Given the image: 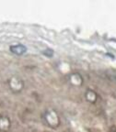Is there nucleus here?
<instances>
[{"mask_svg":"<svg viewBox=\"0 0 116 132\" xmlns=\"http://www.w3.org/2000/svg\"><path fill=\"white\" fill-rule=\"evenodd\" d=\"M44 118H45L48 125L52 128H56L60 124V118L56 114V112L53 109L46 110L45 114H44Z\"/></svg>","mask_w":116,"mask_h":132,"instance_id":"obj_1","label":"nucleus"},{"mask_svg":"<svg viewBox=\"0 0 116 132\" xmlns=\"http://www.w3.org/2000/svg\"><path fill=\"white\" fill-rule=\"evenodd\" d=\"M8 85H9V88L12 90V92L19 93V92H20L23 89L24 82H23V81L20 78L12 77V78H10L9 81H8Z\"/></svg>","mask_w":116,"mask_h":132,"instance_id":"obj_2","label":"nucleus"},{"mask_svg":"<svg viewBox=\"0 0 116 132\" xmlns=\"http://www.w3.org/2000/svg\"><path fill=\"white\" fill-rule=\"evenodd\" d=\"M11 121L8 116H0V131L8 132L10 129Z\"/></svg>","mask_w":116,"mask_h":132,"instance_id":"obj_3","label":"nucleus"},{"mask_svg":"<svg viewBox=\"0 0 116 132\" xmlns=\"http://www.w3.org/2000/svg\"><path fill=\"white\" fill-rule=\"evenodd\" d=\"M9 50H10V52H13V53L17 54V55H21L23 54L25 52H26V47L21 44H17V45H12L9 47Z\"/></svg>","mask_w":116,"mask_h":132,"instance_id":"obj_4","label":"nucleus"},{"mask_svg":"<svg viewBox=\"0 0 116 132\" xmlns=\"http://www.w3.org/2000/svg\"><path fill=\"white\" fill-rule=\"evenodd\" d=\"M86 98H87L88 101H89L90 103H94V102L97 100V95L95 94V92L91 90H89L86 93Z\"/></svg>","mask_w":116,"mask_h":132,"instance_id":"obj_5","label":"nucleus"}]
</instances>
